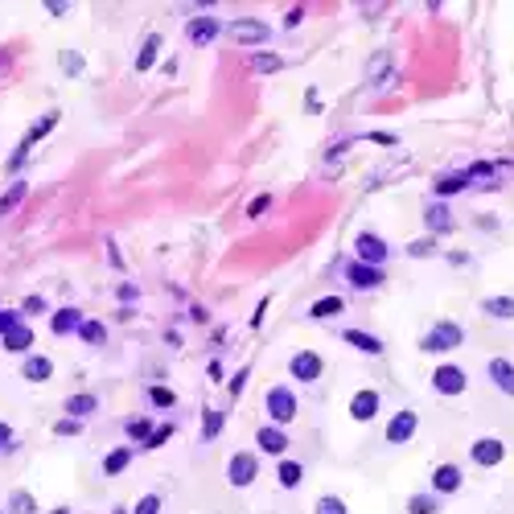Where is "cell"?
Returning a JSON list of instances; mask_svg holds the SVG:
<instances>
[{"label":"cell","instance_id":"6da1fadb","mask_svg":"<svg viewBox=\"0 0 514 514\" xmlns=\"http://www.w3.org/2000/svg\"><path fill=\"white\" fill-rule=\"evenodd\" d=\"M465 342V329L461 325H453V321H441V325H432L428 333H424V350H432V354H444V350H457Z\"/></svg>","mask_w":514,"mask_h":514},{"label":"cell","instance_id":"7a4b0ae2","mask_svg":"<svg viewBox=\"0 0 514 514\" xmlns=\"http://www.w3.org/2000/svg\"><path fill=\"white\" fill-rule=\"evenodd\" d=\"M227 37L239 42V46H263L268 42V25L256 21V17H239V21L227 25Z\"/></svg>","mask_w":514,"mask_h":514},{"label":"cell","instance_id":"3957f363","mask_svg":"<svg viewBox=\"0 0 514 514\" xmlns=\"http://www.w3.org/2000/svg\"><path fill=\"white\" fill-rule=\"evenodd\" d=\"M268 416L276 424H292L297 420V395L288 387H272L268 391Z\"/></svg>","mask_w":514,"mask_h":514},{"label":"cell","instance_id":"277c9868","mask_svg":"<svg viewBox=\"0 0 514 514\" xmlns=\"http://www.w3.org/2000/svg\"><path fill=\"white\" fill-rule=\"evenodd\" d=\"M358 263H366V268H378L383 259H387V243L378 239V234H371V231H362L358 234Z\"/></svg>","mask_w":514,"mask_h":514},{"label":"cell","instance_id":"5b68a950","mask_svg":"<svg viewBox=\"0 0 514 514\" xmlns=\"http://www.w3.org/2000/svg\"><path fill=\"white\" fill-rule=\"evenodd\" d=\"M469 383V374L461 371V366H441V371L432 374V387L441 391V395H461Z\"/></svg>","mask_w":514,"mask_h":514},{"label":"cell","instance_id":"8992f818","mask_svg":"<svg viewBox=\"0 0 514 514\" xmlns=\"http://www.w3.org/2000/svg\"><path fill=\"white\" fill-rule=\"evenodd\" d=\"M227 477H231V486H251L256 482V457L251 453H234L231 465H227Z\"/></svg>","mask_w":514,"mask_h":514},{"label":"cell","instance_id":"52a82bcc","mask_svg":"<svg viewBox=\"0 0 514 514\" xmlns=\"http://www.w3.org/2000/svg\"><path fill=\"white\" fill-rule=\"evenodd\" d=\"M288 371H292V378H301V383H313V378H321V358L313 350H301L288 362Z\"/></svg>","mask_w":514,"mask_h":514},{"label":"cell","instance_id":"ba28073f","mask_svg":"<svg viewBox=\"0 0 514 514\" xmlns=\"http://www.w3.org/2000/svg\"><path fill=\"white\" fill-rule=\"evenodd\" d=\"M506 457V444L498 441V436H482V441H473V461L477 465H498Z\"/></svg>","mask_w":514,"mask_h":514},{"label":"cell","instance_id":"9c48e42d","mask_svg":"<svg viewBox=\"0 0 514 514\" xmlns=\"http://www.w3.org/2000/svg\"><path fill=\"white\" fill-rule=\"evenodd\" d=\"M416 412H399L395 420L387 424V441L391 444H403V441H412V432H416Z\"/></svg>","mask_w":514,"mask_h":514},{"label":"cell","instance_id":"30bf717a","mask_svg":"<svg viewBox=\"0 0 514 514\" xmlns=\"http://www.w3.org/2000/svg\"><path fill=\"white\" fill-rule=\"evenodd\" d=\"M490 378H494V387H502L514 399V366L506 358H490Z\"/></svg>","mask_w":514,"mask_h":514},{"label":"cell","instance_id":"8fae6325","mask_svg":"<svg viewBox=\"0 0 514 514\" xmlns=\"http://www.w3.org/2000/svg\"><path fill=\"white\" fill-rule=\"evenodd\" d=\"M374 412H378V395H374V391H358V395L350 399L354 420H374Z\"/></svg>","mask_w":514,"mask_h":514},{"label":"cell","instance_id":"7c38bea8","mask_svg":"<svg viewBox=\"0 0 514 514\" xmlns=\"http://www.w3.org/2000/svg\"><path fill=\"white\" fill-rule=\"evenodd\" d=\"M346 276H350L354 288H378V284H383V272H378V268H366V263H350Z\"/></svg>","mask_w":514,"mask_h":514},{"label":"cell","instance_id":"4fadbf2b","mask_svg":"<svg viewBox=\"0 0 514 514\" xmlns=\"http://www.w3.org/2000/svg\"><path fill=\"white\" fill-rule=\"evenodd\" d=\"M78 329H83V313H78V309H58V313H54V333H58V337L78 333Z\"/></svg>","mask_w":514,"mask_h":514},{"label":"cell","instance_id":"5bb4252c","mask_svg":"<svg viewBox=\"0 0 514 514\" xmlns=\"http://www.w3.org/2000/svg\"><path fill=\"white\" fill-rule=\"evenodd\" d=\"M21 371H25V378H29V383H46L49 374H54V366H49V358H42V354H29Z\"/></svg>","mask_w":514,"mask_h":514},{"label":"cell","instance_id":"9a60e30c","mask_svg":"<svg viewBox=\"0 0 514 514\" xmlns=\"http://www.w3.org/2000/svg\"><path fill=\"white\" fill-rule=\"evenodd\" d=\"M432 486H436L441 494L461 490V469H457V465H441L436 473H432Z\"/></svg>","mask_w":514,"mask_h":514},{"label":"cell","instance_id":"2e32d148","mask_svg":"<svg viewBox=\"0 0 514 514\" xmlns=\"http://www.w3.org/2000/svg\"><path fill=\"white\" fill-rule=\"evenodd\" d=\"M189 42H198V46H206V42H210L214 33H218V21H214V17H198V21H189Z\"/></svg>","mask_w":514,"mask_h":514},{"label":"cell","instance_id":"e0dca14e","mask_svg":"<svg viewBox=\"0 0 514 514\" xmlns=\"http://www.w3.org/2000/svg\"><path fill=\"white\" fill-rule=\"evenodd\" d=\"M256 441H259V448H263V453H276V457L288 448V436H284L280 428H259Z\"/></svg>","mask_w":514,"mask_h":514},{"label":"cell","instance_id":"ac0fdd59","mask_svg":"<svg viewBox=\"0 0 514 514\" xmlns=\"http://www.w3.org/2000/svg\"><path fill=\"white\" fill-rule=\"evenodd\" d=\"M346 342L362 354H383V342H378L374 333H362V329H346Z\"/></svg>","mask_w":514,"mask_h":514},{"label":"cell","instance_id":"d6986e66","mask_svg":"<svg viewBox=\"0 0 514 514\" xmlns=\"http://www.w3.org/2000/svg\"><path fill=\"white\" fill-rule=\"evenodd\" d=\"M482 313L510 321V317H514V297H490V301H482Z\"/></svg>","mask_w":514,"mask_h":514},{"label":"cell","instance_id":"ffe728a7","mask_svg":"<svg viewBox=\"0 0 514 514\" xmlns=\"http://www.w3.org/2000/svg\"><path fill=\"white\" fill-rule=\"evenodd\" d=\"M4 346H8L13 354L29 350V346H33V329H29V325H17L13 333H4Z\"/></svg>","mask_w":514,"mask_h":514},{"label":"cell","instance_id":"44dd1931","mask_svg":"<svg viewBox=\"0 0 514 514\" xmlns=\"http://www.w3.org/2000/svg\"><path fill=\"white\" fill-rule=\"evenodd\" d=\"M469 181H473V177H469V169H465V173H448V177L436 181V193H441V198H444V193H457V189H465Z\"/></svg>","mask_w":514,"mask_h":514},{"label":"cell","instance_id":"7402d4cb","mask_svg":"<svg viewBox=\"0 0 514 514\" xmlns=\"http://www.w3.org/2000/svg\"><path fill=\"white\" fill-rule=\"evenodd\" d=\"M66 412H71V416H91V412H99V399L95 395H74V399H66Z\"/></svg>","mask_w":514,"mask_h":514},{"label":"cell","instance_id":"603a6c76","mask_svg":"<svg viewBox=\"0 0 514 514\" xmlns=\"http://www.w3.org/2000/svg\"><path fill=\"white\" fill-rule=\"evenodd\" d=\"M301 482H304V469L297 465V461H284V465H280V486H284V490H297Z\"/></svg>","mask_w":514,"mask_h":514},{"label":"cell","instance_id":"cb8c5ba5","mask_svg":"<svg viewBox=\"0 0 514 514\" xmlns=\"http://www.w3.org/2000/svg\"><path fill=\"white\" fill-rule=\"evenodd\" d=\"M8 506H13V514H37V502H33V494L29 490H17L13 498H8Z\"/></svg>","mask_w":514,"mask_h":514},{"label":"cell","instance_id":"d4e9b609","mask_svg":"<svg viewBox=\"0 0 514 514\" xmlns=\"http://www.w3.org/2000/svg\"><path fill=\"white\" fill-rule=\"evenodd\" d=\"M387 66H391V49H378V54L371 58V66H366V78H371V83H378Z\"/></svg>","mask_w":514,"mask_h":514},{"label":"cell","instance_id":"484cf974","mask_svg":"<svg viewBox=\"0 0 514 514\" xmlns=\"http://www.w3.org/2000/svg\"><path fill=\"white\" fill-rule=\"evenodd\" d=\"M78 333H83V342H87V346H103V342H107V329L99 325V321H83Z\"/></svg>","mask_w":514,"mask_h":514},{"label":"cell","instance_id":"4316f807","mask_svg":"<svg viewBox=\"0 0 514 514\" xmlns=\"http://www.w3.org/2000/svg\"><path fill=\"white\" fill-rule=\"evenodd\" d=\"M128 461H132V448L124 444V448H116V453H112V457L103 461V469H107V477H116V473H119L124 465H128Z\"/></svg>","mask_w":514,"mask_h":514},{"label":"cell","instance_id":"83f0119b","mask_svg":"<svg viewBox=\"0 0 514 514\" xmlns=\"http://www.w3.org/2000/svg\"><path fill=\"white\" fill-rule=\"evenodd\" d=\"M407 510H412V514H441V502H436V498H428V494H416V498L407 502Z\"/></svg>","mask_w":514,"mask_h":514},{"label":"cell","instance_id":"f1b7e54d","mask_svg":"<svg viewBox=\"0 0 514 514\" xmlns=\"http://www.w3.org/2000/svg\"><path fill=\"white\" fill-rule=\"evenodd\" d=\"M157 49H161V37H148L141 49V58H136V71H148L153 62H157Z\"/></svg>","mask_w":514,"mask_h":514},{"label":"cell","instance_id":"f546056e","mask_svg":"<svg viewBox=\"0 0 514 514\" xmlns=\"http://www.w3.org/2000/svg\"><path fill=\"white\" fill-rule=\"evenodd\" d=\"M337 313H342V297H325V301L313 304V317H321V321L325 317H337Z\"/></svg>","mask_w":514,"mask_h":514},{"label":"cell","instance_id":"4dcf8cb0","mask_svg":"<svg viewBox=\"0 0 514 514\" xmlns=\"http://www.w3.org/2000/svg\"><path fill=\"white\" fill-rule=\"evenodd\" d=\"M428 222H432L436 231H448V227H453V218H448L444 206H428Z\"/></svg>","mask_w":514,"mask_h":514},{"label":"cell","instance_id":"1f68e13d","mask_svg":"<svg viewBox=\"0 0 514 514\" xmlns=\"http://www.w3.org/2000/svg\"><path fill=\"white\" fill-rule=\"evenodd\" d=\"M317 514H346V502H342V498H321V502H317Z\"/></svg>","mask_w":514,"mask_h":514},{"label":"cell","instance_id":"d6a6232c","mask_svg":"<svg viewBox=\"0 0 514 514\" xmlns=\"http://www.w3.org/2000/svg\"><path fill=\"white\" fill-rule=\"evenodd\" d=\"M136 514H161V498L157 494H144L141 502H136Z\"/></svg>","mask_w":514,"mask_h":514},{"label":"cell","instance_id":"836d02e7","mask_svg":"<svg viewBox=\"0 0 514 514\" xmlns=\"http://www.w3.org/2000/svg\"><path fill=\"white\" fill-rule=\"evenodd\" d=\"M251 66L256 71H280V58L276 54H259V58H251Z\"/></svg>","mask_w":514,"mask_h":514},{"label":"cell","instance_id":"e575fe53","mask_svg":"<svg viewBox=\"0 0 514 514\" xmlns=\"http://www.w3.org/2000/svg\"><path fill=\"white\" fill-rule=\"evenodd\" d=\"M218 428H222V412H206V441H214V436H218Z\"/></svg>","mask_w":514,"mask_h":514},{"label":"cell","instance_id":"d590c367","mask_svg":"<svg viewBox=\"0 0 514 514\" xmlns=\"http://www.w3.org/2000/svg\"><path fill=\"white\" fill-rule=\"evenodd\" d=\"M169 436H173V428H169V424H165V428H153V432H148V448H161Z\"/></svg>","mask_w":514,"mask_h":514},{"label":"cell","instance_id":"8d00e7d4","mask_svg":"<svg viewBox=\"0 0 514 514\" xmlns=\"http://www.w3.org/2000/svg\"><path fill=\"white\" fill-rule=\"evenodd\" d=\"M148 395H153V403H157V407H173V391H169V387H153Z\"/></svg>","mask_w":514,"mask_h":514},{"label":"cell","instance_id":"74e56055","mask_svg":"<svg viewBox=\"0 0 514 514\" xmlns=\"http://www.w3.org/2000/svg\"><path fill=\"white\" fill-rule=\"evenodd\" d=\"M407 251H412V256H432V251H436V243H432V239H416Z\"/></svg>","mask_w":514,"mask_h":514},{"label":"cell","instance_id":"f35d334b","mask_svg":"<svg viewBox=\"0 0 514 514\" xmlns=\"http://www.w3.org/2000/svg\"><path fill=\"white\" fill-rule=\"evenodd\" d=\"M17 325H21V317H17V313H4V309H0V333H13Z\"/></svg>","mask_w":514,"mask_h":514},{"label":"cell","instance_id":"ab89813d","mask_svg":"<svg viewBox=\"0 0 514 514\" xmlns=\"http://www.w3.org/2000/svg\"><path fill=\"white\" fill-rule=\"evenodd\" d=\"M21 193H25V186H21V181H17V186H13V189H8V193H4V198H0V214L8 210V206H13V202L21 198Z\"/></svg>","mask_w":514,"mask_h":514},{"label":"cell","instance_id":"60d3db41","mask_svg":"<svg viewBox=\"0 0 514 514\" xmlns=\"http://www.w3.org/2000/svg\"><path fill=\"white\" fill-rule=\"evenodd\" d=\"M124 428H128V436H144L148 441V420H128Z\"/></svg>","mask_w":514,"mask_h":514},{"label":"cell","instance_id":"b9f144b4","mask_svg":"<svg viewBox=\"0 0 514 514\" xmlns=\"http://www.w3.org/2000/svg\"><path fill=\"white\" fill-rule=\"evenodd\" d=\"M78 66H83V58H78V54H62V71L78 74Z\"/></svg>","mask_w":514,"mask_h":514},{"label":"cell","instance_id":"7bdbcfd3","mask_svg":"<svg viewBox=\"0 0 514 514\" xmlns=\"http://www.w3.org/2000/svg\"><path fill=\"white\" fill-rule=\"evenodd\" d=\"M54 432H58V436H71V432H78V420H58Z\"/></svg>","mask_w":514,"mask_h":514},{"label":"cell","instance_id":"ee69618b","mask_svg":"<svg viewBox=\"0 0 514 514\" xmlns=\"http://www.w3.org/2000/svg\"><path fill=\"white\" fill-rule=\"evenodd\" d=\"M42 309H46V301H42V297H29L21 313H42Z\"/></svg>","mask_w":514,"mask_h":514},{"label":"cell","instance_id":"f6af8a7d","mask_svg":"<svg viewBox=\"0 0 514 514\" xmlns=\"http://www.w3.org/2000/svg\"><path fill=\"white\" fill-rule=\"evenodd\" d=\"M268 210V193H263V198H256V202H251V218H259V214Z\"/></svg>","mask_w":514,"mask_h":514},{"label":"cell","instance_id":"bcb514c9","mask_svg":"<svg viewBox=\"0 0 514 514\" xmlns=\"http://www.w3.org/2000/svg\"><path fill=\"white\" fill-rule=\"evenodd\" d=\"M301 17H304V8H292V13H288V29H297V25H301Z\"/></svg>","mask_w":514,"mask_h":514},{"label":"cell","instance_id":"7dc6e473","mask_svg":"<svg viewBox=\"0 0 514 514\" xmlns=\"http://www.w3.org/2000/svg\"><path fill=\"white\" fill-rule=\"evenodd\" d=\"M8 441H13V428H8V424H0V448H4Z\"/></svg>","mask_w":514,"mask_h":514},{"label":"cell","instance_id":"c3c4849f","mask_svg":"<svg viewBox=\"0 0 514 514\" xmlns=\"http://www.w3.org/2000/svg\"><path fill=\"white\" fill-rule=\"evenodd\" d=\"M54 514H71V510H66V506H62V510H54Z\"/></svg>","mask_w":514,"mask_h":514},{"label":"cell","instance_id":"681fc988","mask_svg":"<svg viewBox=\"0 0 514 514\" xmlns=\"http://www.w3.org/2000/svg\"><path fill=\"white\" fill-rule=\"evenodd\" d=\"M116 514H124V510H116Z\"/></svg>","mask_w":514,"mask_h":514}]
</instances>
